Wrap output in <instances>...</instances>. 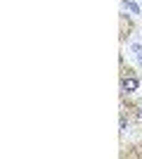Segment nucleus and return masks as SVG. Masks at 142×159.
Wrapping results in <instances>:
<instances>
[{
  "mask_svg": "<svg viewBox=\"0 0 142 159\" xmlns=\"http://www.w3.org/2000/svg\"><path fill=\"white\" fill-rule=\"evenodd\" d=\"M140 116H142V105H140Z\"/></svg>",
  "mask_w": 142,
  "mask_h": 159,
  "instance_id": "nucleus-2",
  "label": "nucleus"
},
{
  "mask_svg": "<svg viewBox=\"0 0 142 159\" xmlns=\"http://www.w3.org/2000/svg\"><path fill=\"white\" fill-rule=\"evenodd\" d=\"M121 88H123V93H135L137 88H140V81H137L135 76H126V79L121 81Z\"/></svg>",
  "mask_w": 142,
  "mask_h": 159,
  "instance_id": "nucleus-1",
  "label": "nucleus"
}]
</instances>
